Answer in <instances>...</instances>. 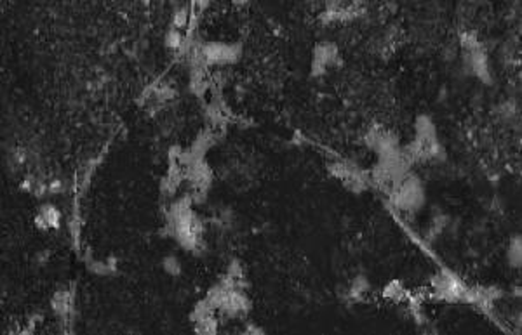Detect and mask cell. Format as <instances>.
<instances>
[{
    "label": "cell",
    "instance_id": "cell-8",
    "mask_svg": "<svg viewBox=\"0 0 522 335\" xmlns=\"http://www.w3.org/2000/svg\"><path fill=\"white\" fill-rule=\"evenodd\" d=\"M188 23V11L186 9H179L176 14H174V28H183V26Z\"/></svg>",
    "mask_w": 522,
    "mask_h": 335
},
{
    "label": "cell",
    "instance_id": "cell-1",
    "mask_svg": "<svg viewBox=\"0 0 522 335\" xmlns=\"http://www.w3.org/2000/svg\"><path fill=\"white\" fill-rule=\"evenodd\" d=\"M202 57L206 64H227L237 61L238 54H240V47L238 46H228V44H206L200 49Z\"/></svg>",
    "mask_w": 522,
    "mask_h": 335
},
{
    "label": "cell",
    "instance_id": "cell-7",
    "mask_svg": "<svg viewBox=\"0 0 522 335\" xmlns=\"http://www.w3.org/2000/svg\"><path fill=\"white\" fill-rule=\"evenodd\" d=\"M166 44L169 47H173V49H179V47H181V44H183V39H181V33H179V30L173 28L171 32H167Z\"/></svg>",
    "mask_w": 522,
    "mask_h": 335
},
{
    "label": "cell",
    "instance_id": "cell-10",
    "mask_svg": "<svg viewBox=\"0 0 522 335\" xmlns=\"http://www.w3.org/2000/svg\"><path fill=\"white\" fill-rule=\"evenodd\" d=\"M237 4H244V2H247V0H235Z\"/></svg>",
    "mask_w": 522,
    "mask_h": 335
},
{
    "label": "cell",
    "instance_id": "cell-3",
    "mask_svg": "<svg viewBox=\"0 0 522 335\" xmlns=\"http://www.w3.org/2000/svg\"><path fill=\"white\" fill-rule=\"evenodd\" d=\"M59 224V212L53 205H46L40 208L39 217H37V226L40 228H58Z\"/></svg>",
    "mask_w": 522,
    "mask_h": 335
},
{
    "label": "cell",
    "instance_id": "cell-6",
    "mask_svg": "<svg viewBox=\"0 0 522 335\" xmlns=\"http://www.w3.org/2000/svg\"><path fill=\"white\" fill-rule=\"evenodd\" d=\"M162 266H164V269H166V271L169 273V275H173V276H176V275H179V273H181V262H179L178 257H174V255H169V257L164 259Z\"/></svg>",
    "mask_w": 522,
    "mask_h": 335
},
{
    "label": "cell",
    "instance_id": "cell-9",
    "mask_svg": "<svg viewBox=\"0 0 522 335\" xmlns=\"http://www.w3.org/2000/svg\"><path fill=\"white\" fill-rule=\"evenodd\" d=\"M195 4L199 5L200 9H202V7H206V5L209 4V0H195Z\"/></svg>",
    "mask_w": 522,
    "mask_h": 335
},
{
    "label": "cell",
    "instance_id": "cell-4",
    "mask_svg": "<svg viewBox=\"0 0 522 335\" xmlns=\"http://www.w3.org/2000/svg\"><path fill=\"white\" fill-rule=\"evenodd\" d=\"M508 262H510L514 268L521 266V238L515 237L510 241V247H508Z\"/></svg>",
    "mask_w": 522,
    "mask_h": 335
},
{
    "label": "cell",
    "instance_id": "cell-5",
    "mask_svg": "<svg viewBox=\"0 0 522 335\" xmlns=\"http://www.w3.org/2000/svg\"><path fill=\"white\" fill-rule=\"evenodd\" d=\"M385 297H390L394 300H402L406 297V290L401 282H392L390 285L385 288Z\"/></svg>",
    "mask_w": 522,
    "mask_h": 335
},
{
    "label": "cell",
    "instance_id": "cell-2",
    "mask_svg": "<svg viewBox=\"0 0 522 335\" xmlns=\"http://www.w3.org/2000/svg\"><path fill=\"white\" fill-rule=\"evenodd\" d=\"M53 307L59 316L68 318L71 313V307H73V295H71L68 290L58 292L53 299Z\"/></svg>",
    "mask_w": 522,
    "mask_h": 335
}]
</instances>
